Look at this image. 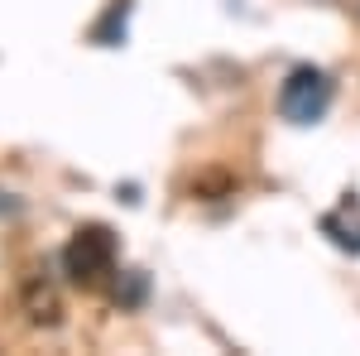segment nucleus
Listing matches in <instances>:
<instances>
[{
    "label": "nucleus",
    "mask_w": 360,
    "mask_h": 356,
    "mask_svg": "<svg viewBox=\"0 0 360 356\" xmlns=\"http://www.w3.org/2000/svg\"><path fill=\"white\" fill-rule=\"evenodd\" d=\"M63 270L72 284H82V289H96V284H106L115 274V241L106 226H82L68 250H63Z\"/></svg>",
    "instance_id": "nucleus-1"
},
{
    "label": "nucleus",
    "mask_w": 360,
    "mask_h": 356,
    "mask_svg": "<svg viewBox=\"0 0 360 356\" xmlns=\"http://www.w3.org/2000/svg\"><path fill=\"white\" fill-rule=\"evenodd\" d=\"M278 106H283V116H288V121L307 125V121H317L322 111L332 106V82H327L322 73L298 68V73L283 82V92H278Z\"/></svg>",
    "instance_id": "nucleus-2"
},
{
    "label": "nucleus",
    "mask_w": 360,
    "mask_h": 356,
    "mask_svg": "<svg viewBox=\"0 0 360 356\" xmlns=\"http://www.w3.org/2000/svg\"><path fill=\"white\" fill-rule=\"evenodd\" d=\"M25 303H29V318H34V323H58V313H63V303H58L53 284H39V279L29 284Z\"/></svg>",
    "instance_id": "nucleus-3"
}]
</instances>
